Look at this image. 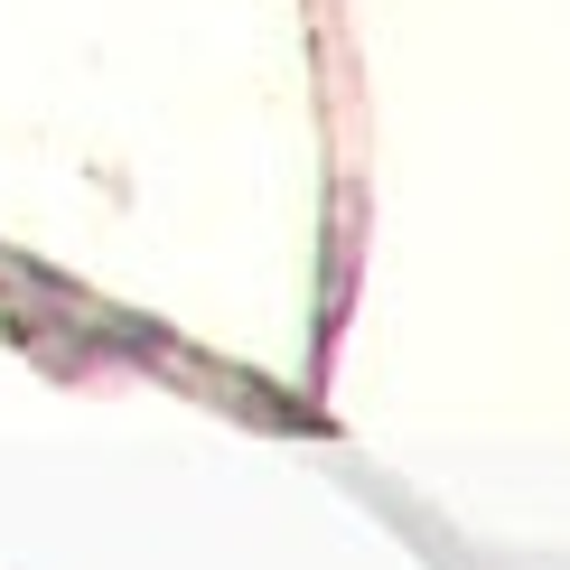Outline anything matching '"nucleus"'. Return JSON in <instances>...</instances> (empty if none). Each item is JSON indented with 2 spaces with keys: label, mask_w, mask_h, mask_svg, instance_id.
Wrapping results in <instances>:
<instances>
[]
</instances>
